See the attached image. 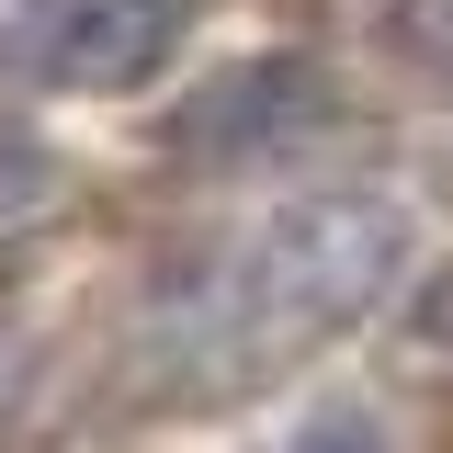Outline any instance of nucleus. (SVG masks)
Here are the masks:
<instances>
[{"label":"nucleus","mask_w":453,"mask_h":453,"mask_svg":"<svg viewBox=\"0 0 453 453\" xmlns=\"http://www.w3.org/2000/svg\"><path fill=\"white\" fill-rule=\"evenodd\" d=\"M80 204V181H68V159H57L35 125H12L0 113V250H23V238H46L57 216Z\"/></svg>","instance_id":"obj_4"},{"label":"nucleus","mask_w":453,"mask_h":453,"mask_svg":"<svg viewBox=\"0 0 453 453\" xmlns=\"http://www.w3.org/2000/svg\"><path fill=\"white\" fill-rule=\"evenodd\" d=\"M329 68L318 57H238L226 80H204L181 125H170V148H193V159H261L283 136H318L329 125Z\"/></svg>","instance_id":"obj_3"},{"label":"nucleus","mask_w":453,"mask_h":453,"mask_svg":"<svg viewBox=\"0 0 453 453\" xmlns=\"http://www.w3.org/2000/svg\"><path fill=\"white\" fill-rule=\"evenodd\" d=\"M396 340H408L431 374H453V261H431V273L408 283V306H396Z\"/></svg>","instance_id":"obj_6"},{"label":"nucleus","mask_w":453,"mask_h":453,"mask_svg":"<svg viewBox=\"0 0 453 453\" xmlns=\"http://www.w3.org/2000/svg\"><path fill=\"white\" fill-rule=\"evenodd\" d=\"M396 273H408V216L386 193H295L226 250L216 351H283V340L351 329Z\"/></svg>","instance_id":"obj_1"},{"label":"nucleus","mask_w":453,"mask_h":453,"mask_svg":"<svg viewBox=\"0 0 453 453\" xmlns=\"http://www.w3.org/2000/svg\"><path fill=\"white\" fill-rule=\"evenodd\" d=\"M283 453H396L386 442V419H374V408H351V396H340V408H318V419H295V442Z\"/></svg>","instance_id":"obj_8"},{"label":"nucleus","mask_w":453,"mask_h":453,"mask_svg":"<svg viewBox=\"0 0 453 453\" xmlns=\"http://www.w3.org/2000/svg\"><path fill=\"white\" fill-rule=\"evenodd\" d=\"M35 408H46V340L0 318V453H23V431H35Z\"/></svg>","instance_id":"obj_5"},{"label":"nucleus","mask_w":453,"mask_h":453,"mask_svg":"<svg viewBox=\"0 0 453 453\" xmlns=\"http://www.w3.org/2000/svg\"><path fill=\"white\" fill-rule=\"evenodd\" d=\"M181 23H193V0H35L12 35V68L57 91H148Z\"/></svg>","instance_id":"obj_2"},{"label":"nucleus","mask_w":453,"mask_h":453,"mask_svg":"<svg viewBox=\"0 0 453 453\" xmlns=\"http://www.w3.org/2000/svg\"><path fill=\"white\" fill-rule=\"evenodd\" d=\"M386 35H396V57H408L419 80H442V91H453V0H396Z\"/></svg>","instance_id":"obj_7"}]
</instances>
